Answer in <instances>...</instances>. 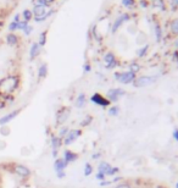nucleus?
I'll return each mask as SVG.
<instances>
[{
	"label": "nucleus",
	"mask_w": 178,
	"mask_h": 188,
	"mask_svg": "<svg viewBox=\"0 0 178 188\" xmlns=\"http://www.w3.org/2000/svg\"><path fill=\"white\" fill-rule=\"evenodd\" d=\"M115 78L123 84L132 83L136 80V73L128 71V72H116L115 73Z\"/></svg>",
	"instance_id": "1"
},
{
	"label": "nucleus",
	"mask_w": 178,
	"mask_h": 188,
	"mask_svg": "<svg viewBox=\"0 0 178 188\" xmlns=\"http://www.w3.org/2000/svg\"><path fill=\"white\" fill-rule=\"evenodd\" d=\"M156 81V77H151V76H143L138 77L133 81V85L136 88H141V87H148L150 84H153Z\"/></svg>",
	"instance_id": "2"
},
{
	"label": "nucleus",
	"mask_w": 178,
	"mask_h": 188,
	"mask_svg": "<svg viewBox=\"0 0 178 188\" xmlns=\"http://www.w3.org/2000/svg\"><path fill=\"white\" fill-rule=\"evenodd\" d=\"M124 90L121 89V88H112V89H109L107 92V100L110 103H116L121 97L124 95Z\"/></svg>",
	"instance_id": "3"
},
{
	"label": "nucleus",
	"mask_w": 178,
	"mask_h": 188,
	"mask_svg": "<svg viewBox=\"0 0 178 188\" xmlns=\"http://www.w3.org/2000/svg\"><path fill=\"white\" fill-rule=\"evenodd\" d=\"M68 116H70V107L62 106L56 112V125H62L63 122H66Z\"/></svg>",
	"instance_id": "4"
},
{
	"label": "nucleus",
	"mask_w": 178,
	"mask_h": 188,
	"mask_svg": "<svg viewBox=\"0 0 178 188\" xmlns=\"http://www.w3.org/2000/svg\"><path fill=\"white\" fill-rule=\"evenodd\" d=\"M90 102H92L93 104L99 105L101 107H106V106H109V105L111 104V103L107 100V98H105L104 95H101L99 93H94V94L90 97Z\"/></svg>",
	"instance_id": "5"
},
{
	"label": "nucleus",
	"mask_w": 178,
	"mask_h": 188,
	"mask_svg": "<svg viewBox=\"0 0 178 188\" xmlns=\"http://www.w3.org/2000/svg\"><path fill=\"white\" fill-rule=\"evenodd\" d=\"M80 134H82V131H80V129H72V131H68V133H67L66 137L63 138V144H65V146H68V144L73 143Z\"/></svg>",
	"instance_id": "6"
},
{
	"label": "nucleus",
	"mask_w": 178,
	"mask_h": 188,
	"mask_svg": "<svg viewBox=\"0 0 178 188\" xmlns=\"http://www.w3.org/2000/svg\"><path fill=\"white\" fill-rule=\"evenodd\" d=\"M14 172L17 173L21 177H28L31 176V170L28 167L23 166V165H17V164H14V167H12Z\"/></svg>",
	"instance_id": "7"
},
{
	"label": "nucleus",
	"mask_w": 178,
	"mask_h": 188,
	"mask_svg": "<svg viewBox=\"0 0 178 188\" xmlns=\"http://www.w3.org/2000/svg\"><path fill=\"white\" fill-rule=\"evenodd\" d=\"M104 61L106 63V68H114L116 65H117V61H116V58L112 53H107L105 56H104Z\"/></svg>",
	"instance_id": "8"
},
{
	"label": "nucleus",
	"mask_w": 178,
	"mask_h": 188,
	"mask_svg": "<svg viewBox=\"0 0 178 188\" xmlns=\"http://www.w3.org/2000/svg\"><path fill=\"white\" fill-rule=\"evenodd\" d=\"M19 112H20V110H15V111H12V112L2 116V117L0 119V126H6L9 122H11V120H14V119L19 115Z\"/></svg>",
	"instance_id": "9"
},
{
	"label": "nucleus",
	"mask_w": 178,
	"mask_h": 188,
	"mask_svg": "<svg viewBox=\"0 0 178 188\" xmlns=\"http://www.w3.org/2000/svg\"><path fill=\"white\" fill-rule=\"evenodd\" d=\"M77 159H78V154H76V153H73V151H71V150H65V151H63V160H65L67 164L75 163Z\"/></svg>",
	"instance_id": "10"
},
{
	"label": "nucleus",
	"mask_w": 178,
	"mask_h": 188,
	"mask_svg": "<svg viewBox=\"0 0 178 188\" xmlns=\"http://www.w3.org/2000/svg\"><path fill=\"white\" fill-rule=\"evenodd\" d=\"M39 54H40L39 44L38 43H33L31 45V50H29V60H34Z\"/></svg>",
	"instance_id": "11"
},
{
	"label": "nucleus",
	"mask_w": 178,
	"mask_h": 188,
	"mask_svg": "<svg viewBox=\"0 0 178 188\" xmlns=\"http://www.w3.org/2000/svg\"><path fill=\"white\" fill-rule=\"evenodd\" d=\"M129 19V16H128V14H123V15H121L119 19L115 21L114 23V26H112V33H115L117 29H119V27L123 23V22H126L127 20Z\"/></svg>",
	"instance_id": "12"
},
{
	"label": "nucleus",
	"mask_w": 178,
	"mask_h": 188,
	"mask_svg": "<svg viewBox=\"0 0 178 188\" xmlns=\"http://www.w3.org/2000/svg\"><path fill=\"white\" fill-rule=\"evenodd\" d=\"M67 163L63 160V158H60V159H56L55 163H54V168L56 172H60V171H65V168L67 167Z\"/></svg>",
	"instance_id": "13"
},
{
	"label": "nucleus",
	"mask_w": 178,
	"mask_h": 188,
	"mask_svg": "<svg viewBox=\"0 0 178 188\" xmlns=\"http://www.w3.org/2000/svg\"><path fill=\"white\" fill-rule=\"evenodd\" d=\"M50 146L53 148V150H59V148L62 146V138H60L58 136H53L50 141Z\"/></svg>",
	"instance_id": "14"
},
{
	"label": "nucleus",
	"mask_w": 178,
	"mask_h": 188,
	"mask_svg": "<svg viewBox=\"0 0 178 188\" xmlns=\"http://www.w3.org/2000/svg\"><path fill=\"white\" fill-rule=\"evenodd\" d=\"M45 11H46V9H45L44 6H41V5H36V6L33 7V10H32L34 17H41V16H44V15H45Z\"/></svg>",
	"instance_id": "15"
},
{
	"label": "nucleus",
	"mask_w": 178,
	"mask_h": 188,
	"mask_svg": "<svg viewBox=\"0 0 178 188\" xmlns=\"http://www.w3.org/2000/svg\"><path fill=\"white\" fill-rule=\"evenodd\" d=\"M85 103H87V98H85V94H84V93H80L78 97H77L76 102H75V105H76V107H78V109H82V107H84V106H85Z\"/></svg>",
	"instance_id": "16"
},
{
	"label": "nucleus",
	"mask_w": 178,
	"mask_h": 188,
	"mask_svg": "<svg viewBox=\"0 0 178 188\" xmlns=\"http://www.w3.org/2000/svg\"><path fill=\"white\" fill-rule=\"evenodd\" d=\"M6 43H7L9 45L14 46V45H16V44L19 43V37H17L16 34H14V33H10V34L6 36Z\"/></svg>",
	"instance_id": "17"
},
{
	"label": "nucleus",
	"mask_w": 178,
	"mask_h": 188,
	"mask_svg": "<svg viewBox=\"0 0 178 188\" xmlns=\"http://www.w3.org/2000/svg\"><path fill=\"white\" fill-rule=\"evenodd\" d=\"M48 75V65L46 63H41L38 70V77L39 78H45Z\"/></svg>",
	"instance_id": "18"
},
{
	"label": "nucleus",
	"mask_w": 178,
	"mask_h": 188,
	"mask_svg": "<svg viewBox=\"0 0 178 188\" xmlns=\"http://www.w3.org/2000/svg\"><path fill=\"white\" fill-rule=\"evenodd\" d=\"M22 17H23V21L28 22V21H31V20H32L34 16H33L32 10L26 9V10H23V11H22Z\"/></svg>",
	"instance_id": "19"
},
{
	"label": "nucleus",
	"mask_w": 178,
	"mask_h": 188,
	"mask_svg": "<svg viewBox=\"0 0 178 188\" xmlns=\"http://www.w3.org/2000/svg\"><path fill=\"white\" fill-rule=\"evenodd\" d=\"M111 167V165L107 163V161H101L99 164V166H98V172H102V173H106L107 172V170ZM106 176V175H105Z\"/></svg>",
	"instance_id": "20"
},
{
	"label": "nucleus",
	"mask_w": 178,
	"mask_h": 188,
	"mask_svg": "<svg viewBox=\"0 0 178 188\" xmlns=\"http://www.w3.org/2000/svg\"><path fill=\"white\" fill-rule=\"evenodd\" d=\"M153 6H155L158 10H165L166 9L163 0H153Z\"/></svg>",
	"instance_id": "21"
},
{
	"label": "nucleus",
	"mask_w": 178,
	"mask_h": 188,
	"mask_svg": "<svg viewBox=\"0 0 178 188\" xmlns=\"http://www.w3.org/2000/svg\"><path fill=\"white\" fill-rule=\"evenodd\" d=\"M46 34H48V31H44V32H41L39 36V46H44L45 45V43H46Z\"/></svg>",
	"instance_id": "22"
},
{
	"label": "nucleus",
	"mask_w": 178,
	"mask_h": 188,
	"mask_svg": "<svg viewBox=\"0 0 178 188\" xmlns=\"http://www.w3.org/2000/svg\"><path fill=\"white\" fill-rule=\"evenodd\" d=\"M119 167H110V168H109V170H107V172H106V173H105V175H106V176H114V175H117V173H119Z\"/></svg>",
	"instance_id": "23"
},
{
	"label": "nucleus",
	"mask_w": 178,
	"mask_h": 188,
	"mask_svg": "<svg viewBox=\"0 0 178 188\" xmlns=\"http://www.w3.org/2000/svg\"><path fill=\"white\" fill-rule=\"evenodd\" d=\"M92 172H93V166L89 163H87L84 165V176H89V175H92Z\"/></svg>",
	"instance_id": "24"
},
{
	"label": "nucleus",
	"mask_w": 178,
	"mask_h": 188,
	"mask_svg": "<svg viewBox=\"0 0 178 188\" xmlns=\"http://www.w3.org/2000/svg\"><path fill=\"white\" fill-rule=\"evenodd\" d=\"M119 112V106H112L109 109V115L110 116H117Z\"/></svg>",
	"instance_id": "25"
},
{
	"label": "nucleus",
	"mask_w": 178,
	"mask_h": 188,
	"mask_svg": "<svg viewBox=\"0 0 178 188\" xmlns=\"http://www.w3.org/2000/svg\"><path fill=\"white\" fill-rule=\"evenodd\" d=\"M171 31L175 33V34H178V19L173 20L171 22Z\"/></svg>",
	"instance_id": "26"
},
{
	"label": "nucleus",
	"mask_w": 178,
	"mask_h": 188,
	"mask_svg": "<svg viewBox=\"0 0 178 188\" xmlns=\"http://www.w3.org/2000/svg\"><path fill=\"white\" fill-rule=\"evenodd\" d=\"M155 34H156V41L160 42L162 39V32H161V27L158 24L155 26Z\"/></svg>",
	"instance_id": "27"
},
{
	"label": "nucleus",
	"mask_w": 178,
	"mask_h": 188,
	"mask_svg": "<svg viewBox=\"0 0 178 188\" xmlns=\"http://www.w3.org/2000/svg\"><path fill=\"white\" fill-rule=\"evenodd\" d=\"M37 1V5H41V6H48V5H50L51 2H54L55 0H36Z\"/></svg>",
	"instance_id": "28"
},
{
	"label": "nucleus",
	"mask_w": 178,
	"mask_h": 188,
	"mask_svg": "<svg viewBox=\"0 0 178 188\" xmlns=\"http://www.w3.org/2000/svg\"><path fill=\"white\" fill-rule=\"evenodd\" d=\"M28 27V22L26 21H20L17 23V29H21V31H24L26 28Z\"/></svg>",
	"instance_id": "29"
},
{
	"label": "nucleus",
	"mask_w": 178,
	"mask_h": 188,
	"mask_svg": "<svg viewBox=\"0 0 178 188\" xmlns=\"http://www.w3.org/2000/svg\"><path fill=\"white\" fill-rule=\"evenodd\" d=\"M68 131H70V129H68L67 127H62L59 132V137L60 138H65V137H66V134L68 133Z\"/></svg>",
	"instance_id": "30"
},
{
	"label": "nucleus",
	"mask_w": 178,
	"mask_h": 188,
	"mask_svg": "<svg viewBox=\"0 0 178 188\" xmlns=\"http://www.w3.org/2000/svg\"><path fill=\"white\" fill-rule=\"evenodd\" d=\"M92 120H93V117L92 116H87L83 121H82V124H80V126L82 127H85V126H88V125H90V122H92Z\"/></svg>",
	"instance_id": "31"
},
{
	"label": "nucleus",
	"mask_w": 178,
	"mask_h": 188,
	"mask_svg": "<svg viewBox=\"0 0 178 188\" xmlns=\"http://www.w3.org/2000/svg\"><path fill=\"white\" fill-rule=\"evenodd\" d=\"M129 68H131V72H133V73H137L139 70H140V66H139L138 63H133L131 66H129Z\"/></svg>",
	"instance_id": "32"
},
{
	"label": "nucleus",
	"mask_w": 178,
	"mask_h": 188,
	"mask_svg": "<svg viewBox=\"0 0 178 188\" xmlns=\"http://www.w3.org/2000/svg\"><path fill=\"white\" fill-rule=\"evenodd\" d=\"M148 49H149V45H145L144 48H141V49H140V50L138 51V56H139V58H143V56H145V54H146Z\"/></svg>",
	"instance_id": "33"
},
{
	"label": "nucleus",
	"mask_w": 178,
	"mask_h": 188,
	"mask_svg": "<svg viewBox=\"0 0 178 188\" xmlns=\"http://www.w3.org/2000/svg\"><path fill=\"white\" fill-rule=\"evenodd\" d=\"M122 4L124 6H127V7H129V6L134 5V0H122Z\"/></svg>",
	"instance_id": "34"
},
{
	"label": "nucleus",
	"mask_w": 178,
	"mask_h": 188,
	"mask_svg": "<svg viewBox=\"0 0 178 188\" xmlns=\"http://www.w3.org/2000/svg\"><path fill=\"white\" fill-rule=\"evenodd\" d=\"M9 29H10V32H14V31H16L17 29V23L16 22H11L10 24H9Z\"/></svg>",
	"instance_id": "35"
},
{
	"label": "nucleus",
	"mask_w": 178,
	"mask_h": 188,
	"mask_svg": "<svg viewBox=\"0 0 178 188\" xmlns=\"http://www.w3.org/2000/svg\"><path fill=\"white\" fill-rule=\"evenodd\" d=\"M95 177H97V180H99V181H105V177H106V176H105V173H102V172H98Z\"/></svg>",
	"instance_id": "36"
},
{
	"label": "nucleus",
	"mask_w": 178,
	"mask_h": 188,
	"mask_svg": "<svg viewBox=\"0 0 178 188\" xmlns=\"http://www.w3.org/2000/svg\"><path fill=\"white\" fill-rule=\"evenodd\" d=\"M1 132H2V134L7 136V134H9V127H6V126H1Z\"/></svg>",
	"instance_id": "37"
},
{
	"label": "nucleus",
	"mask_w": 178,
	"mask_h": 188,
	"mask_svg": "<svg viewBox=\"0 0 178 188\" xmlns=\"http://www.w3.org/2000/svg\"><path fill=\"white\" fill-rule=\"evenodd\" d=\"M171 6L173 7V10L178 9V0H171Z\"/></svg>",
	"instance_id": "38"
},
{
	"label": "nucleus",
	"mask_w": 178,
	"mask_h": 188,
	"mask_svg": "<svg viewBox=\"0 0 178 188\" xmlns=\"http://www.w3.org/2000/svg\"><path fill=\"white\" fill-rule=\"evenodd\" d=\"M115 188H132L131 185H128V183H121L119 186H116Z\"/></svg>",
	"instance_id": "39"
},
{
	"label": "nucleus",
	"mask_w": 178,
	"mask_h": 188,
	"mask_svg": "<svg viewBox=\"0 0 178 188\" xmlns=\"http://www.w3.org/2000/svg\"><path fill=\"white\" fill-rule=\"evenodd\" d=\"M172 137H173L175 141H177L178 142V128H176V129L172 132Z\"/></svg>",
	"instance_id": "40"
},
{
	"label": "nucleus",
	"mask_w": 178,
	"mask_h": 188,
	"mask_svg": "<svg viewBox=\"0 0 178 188\" xmlns=\"http://www.w3.org/2000/svg\"><path fill=\"white\" fill-rule=\"evenodd\" d=\"M32 31H33V27H31V26H28V27H27V28H26V29H24L23 32H24V33H26V34L28 36V34H29V33H31Z\"/></svg>",
	"instance_id": "41"
},
{
	"label": "nucleus",
	"mask_w": 178,
	"mask_h": 188,
	"mask_svg": "<svg viewBox=\"0 0 178 188\" xmlns=\"http://www.w3.org/2000/svg\"><path fill=\"white\" fill-rule=\"evenodd\" d=\"M56 176H58L59 178H63V177L66 176V173H65V171H60V172H56Z\"/></svg>",
	"instance_id": "42"
},
{
	"label": "nucleus",
	"mask_w": 178,
	"mask_h": 188,
	"mask_svg": "<svg viewBox=\"0 0 178 188\" xmlns=\"http://www.w3.org/2000/svg\"><path fill=\"white\" fill-rule=\"evenodd\" d=\"M90 71V65L89 63H85L84 65V72H89Z\"/></svg>",
	"instance_id": "43"
},
{
	"label": "nucleus",
	"mask_w": 178,
	"mask_h": 188,
	"mask_svg": "<svg viewBox=\"0 0 178 188\" xmlns=\"http://www.w3.org/2000/svg\"><path fill=\"white\" fill-rule=\"evenodd\" d=\"M14 22H16V23H19V22H20V15H16V16H15Z\"/></svg>",
	"instance_id": "44"
},
{
	"label": "nucleus",
	"mask_w": 178,
	"mask_h": 188,
	"mask_svg": "<svg viewBox=\"0 0 178 188\" xmlns=\"http://www.w3.org/2000/svg\"><path fill=\"white\" fill-rule=\"evenodd\" d=\"M122 180V177H115L114 180H112V183H115V182H119V181H121Z\"/></svg>",
	"instance_id": "45"
},
{
	"label": "nucleus",
	"mask_w": 178,
	"mask_h": 188,
	"mask_svg": "<svg viewBox=\"0 0 178 188\" xmlns=\"http://www.w3.org/2000/svg\"><path fill=\"white\" fill-rule=\"evenodd\" d=\"M53 156H54V158L58 156V150H53Z\"/></svg>",
	"instance_id": "46"
},
{
	"label": "nucleus",
	"mask_w": 178,
	"mask_h": 188,
	"mask_svg": "<svg viewBox=\"0 0 178 188\" xmlns=\"http://www.w3.org/2000/svg\"><path fill=\"white\" fill-rule=\"evenodd\" d=\"M98 158H100V153H98V154H94V155H93V159H98Z\"/></svg>",
	"instance_id": "47"
},
{
	"label": "nucleus",
	"mask_w": 178,
	"mask_h": 188,
	"mask_svg": "<svg viewBox=\"0 0 178 188\" xmlns=\"http://www.w3.org/2000/svg\"><path fill=\"white\" fill-rule=\"evenodd\" d=\"M140 4H141L143 6H146V5H148V2H146V1H143V0H141V2H140Z\"/></svg>",
	"instance_id": "48"
},
{
	"label": "nucleus",
	"mask_w": 178,
	"mask_h": 188,
	"mask_svg": "<svg viewBox=\"0 0 178 188\" xmlns=\"http://www.w3.org/2000/svg\"><path fill=\"white\" fill-rule=\"evenodd\" d=\"M176 46H177V48H178V39H177V41H176Z\"/></svg>",
	"instance_id": "49"
},
{
	"label": "nucleus",
	"mask_w": 178,
	"mask_h": 188,
	"mask_svg": "<svg viewBox=\"0 0 178 188\" xmlns=\"http://www.w3.org/2000/svg\"><path fill=\"white\" fill-rule=\"evenodd\" d=\"M176 188H178V182L176 183Z\"/></svg>",
	"instance_id": "50"
}]
</instances>
